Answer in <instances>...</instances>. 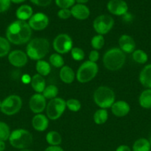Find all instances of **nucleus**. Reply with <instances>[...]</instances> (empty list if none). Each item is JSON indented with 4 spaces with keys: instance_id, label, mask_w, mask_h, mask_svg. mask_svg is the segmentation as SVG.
<instances>
[{
    "instance_id": "37998d69",
    "label": "nucleus",
    "mask_w": 151,
    "mask_h": 151,
    "mask_svg": "<svg viewBox=\"0 0 151 151\" xmlns=\"http://www.w3.org/2000/svg\"><path fill=\"white\" fill-rule=\"evenodd\" d=\"M115 151H131V149L130 148V147L127 145H120L119 147H117V149Z\"/></svg>"
},
{
    "instance_id": "8fccbe9b",
    "label": "nucleus",
    "mask_w": 151,
    "mask_h": 151,
    "mask_svg": "<svg viewBox=\"0 0 151 151\" xmlns=\"http://www.w3.org/2000/svg\"><path fill=\"white\" fill-rule=\"evenodd\" d=\"M1 100H0V109H1Z\"/></svg>"
},
{
    "instance_id": "f257e3e1",
    "label": "nucleus",
    "mask_w": 151,
    "mask_h": 151,
    "mask_svg": "<svg viewBox=\"0 0 151 151\" xmlns=\"http://www.w3.org/2000/svg\"><path fill=\"white\" fill-rule=\"evenodd\" d=\"M32 29L28 22L16 20L12 22L6 30V38L16 45L25 44L30 41Z\"/></svg>"
},
{
    "instance_id": "a878e982",
    "label": "nucleus",
    "mask_w": 151,
    "mask_h": 151,
    "mask_svg": "<svg viewBox=\"0 0 151 151\" xmlns=\"http://www.w3.org/2000/svg\"><path fill=\"white\" fill-rule=\"evenodd\" d=\"M46 141L50 146H59L62 143V137L57 131H50L46 135Z\"/></svg>"
},
{
    "instance_id": "b1692460",
    "label": "nucleus",
    "mask_w": 151,
    "mask_h": 151,
    "mask_svg": "<svg viewBox=\"0 0 151 151\" xmlns=\"http://www.w3.org/2000/svg\"><path fill=\"white\" fill-rule=\"evenodd\" d=\"M36 69L37 74L41 75V76H47L50 74L51 67L50 64L47 61L43 60H39L37 61L36 64Z\"/></svg>"
},
{
    "instance_id": "f03ea898",
    "label": "nucleus",
    "mask_w": 151,
    "mask_h": 151,
    "mask_svg": "<svg viewBox=\"0 0 151 151\" xmlns=\"http://www.w3.org/2000/svg\"><path fill=\"white\" fill-rule=\"evenodd\" d=\"M50 50V43L44 38H35L28 42L26 47V54L29 58L39 60L44 58Z\"/></svg>"
},
{
    "instance_id": "4be33fe9",
    "label": "nucleus",
    "mask_w": 151,
    "mask_h": 151,
    "mask_svg": "<svg viewBox=\"0 0 151 151\" xmlns=\"http://www.w3.org/2000/svg\"><path fill=\"white\" fill-rule=\"evenodd\" d=\"M33 15V14L32 7L28 4H23L20 6L16 12V16L18 20L25 21V22L29 20Z\"/></svg>"
},
{
    "instance_id": "f8f14e48",
    "label": "nucleus",
    "mask_w": 151,
    "mask_h": 151,
    "mask_svg": "<svg viewBox=\"0 0 151 151\" xmlns=\"http://www.w3.org/2000/svg\"><path fill=\"white\" fill-rule=\"evenodd\" d=\"M8 61L15 67H23L28 61V56L25 52L19 50H13L8 54Z\"/></svg>"
},
{
    "instance_id": "3c124183",
    "label": "nucleus",
    "mask_w": 151,
    "mask_h": 151,
    "mask_svg": "<svg viewBox=\"0 0 151 151\" xmlns=\"http://www.w3.org/2000/svg\"><path fill=\"white\" fill-rule=\"evenodd\" d=\"M150 145H151V137H150Z\"/></svg>"
},
{
    "instance_id": "39448f33",
    "label": "nucleus",
    "mask_w": 151,
    "mask_h": 151,
    "mask_svg": "<svg viewBox=\"0 0 151 151\" xmlns=\"http://www.w3.org/2000/svg\"><path fill=\"white\" fill-rule=\"evenodd\" d=\"M8 140L13 147L23 150L30 145L33 142V136L27 130L20 128L12 131Z\"/></svg>"
},
{
    "instance_id": "c03bdc74",
    "label": "nucleus",
    "mask_w": 151,
    "mask_h": 151,
    "mask_svg": "<svg viewBox=\"0 0 151 151\" xmlns=\"http://www.w3.org/2000/svg\"><path fill=\"white\" fill-rule=\"evenodd\" d=\"M22 81L24 83H25V84L29 83H30V81H31V78L30 77V75H24L22 78Z\"/></svg>"
},
{
    "instance_id": "49530a36",
    "label": "nucleus",
    "mask_w": 151,
    "mask_h": 151,
    "mask_svg": "<svg viewBox=\"0 0 151 151\" xmlns=\"http://www.w3.org/2000/svg\"><path fill=\"white\" fill-rule=\"evenodd\" d=\"M76 2L78 3V4H84L85 3H87L89 0H76Z\"/></svg>"
},
{
    "instance_id": "20e7f679",
    "label": "nucleus",
    "mask_w": 151,
    "mask_h": 151,
    "mask_svg": "<svg viewBox=\"0 0 151 151\" xmlns=\"http://www.w3.org/2000/svg\"><path fill=\"white\" fill-rule=\"evenodd\" d=\"M115 93L107 86H99L93 94L95 103L101 109H106L111 108L115 103Z\"/></svg>"
},
{
    "instance_id": "7c9ffc66",
    "label": "nucleus",
    "mask_w": 151,
    "mask_h": 151,
    "mask_svg": "<svg viewBox=\"0 0 151 151\" xmlns=\"http://www.w3.org/2000/svg\"><path fill=\"white\" fill-rule=\"evenodd\" d=\"M10 44L8 40L0 36V58L4 57L10 53Z\"/></svg>"
},
{
    "instance_id": "2f4dec72",
    "label": "nucleus",
    "mask_w": 151,
    "mask_h": 151,
    "mask_svg": "<svg viewBox=\"0 0 151 151\" xmlns=\"http://www.w3.org/2000/svg\"><path fill=\"white\" fill-rule=\"evenodd\" d=\"M92 47L95 50H101L102 47H104L105 44V38L102 35H96L92 38L91 41H90Z\"/></svg>"
},
{
    "instance_id": "6ab92c4d",
    "label": "nucleus",
    "mask_w": 151,
    "mask_h": 151,
    "mask_svg": "<svg viewBox=\"0 0 151 151\" xmlns=\"http://www.w3.org/2000/svg\"><path fill=\"white\" fill-rule=\"evenodd\" d=\"M30 84L33 89L38 94H41L46 87L45 80L43 76L38 74H36L31 78Z\"/></svg>"
},
{
    "instance_id": "9b49d317",
    "label": "nucleus",
    "mask_w": 151,
    "mask_h": 151,
    "mask_svg": "<svg viewBox=\"0 0 151 151\" xmlns=\"http://www.w3.org/2000/svg\"><path fill=\"white\" fill-rule=\"evenodd\" d=\"M28 24L32 29L41 31L45 29L49 24V19L43 13H36L31 16L28 21Z\"/></svg>"
},
{
    "instance_id": "dca6fc26",
    "label": "nucleus",
    "mask_w": 151,
    "mask_h": 151,
    "mask_svg": "<svg viewBox=\"0 0 151 151\" xmlns=\"http://www.w3.org/2000/svg\"><path fill=\"white\" fill-rule=\"evenodd\" d=\"M112 113L118 117H123L129 114L130 111V106L127 102L123 100H118L115 102L111 106Z\"/></svg>"
},
{
    "instance_id": "1a4fd4ad",
    "label": "nucleus",
    "mask_w": 151,
    "mask_h": 151,
    "mask_svg": "<svg viewBox=\"0 0 151 151\" xmlns=\"http://www.w3.org/2000/svg\"><path fill=\"white\" fill-rule=\"evenodd\" d=\"M114 25V20L109 15H101L97 16L93 21V27L99 35L108 33Z\"/></svg>"
},
{
    "instance_id": "4468645a",
    "label": "nucleus",
    "mask_w": 151,
    "mask_h": 151,
    "mask_svg": "<svg viewBox=\"0 0 151 151\" xmlns=\"http://www.w3.org/2000/svg\"><path fill=\"white\" fill-rule=\"evenodd\" d=\"M107 7L108 11L115 16H123L128 11V5L124 0H110Z\"/></svg>"
},
{
    "instance_id": "5701e85b",
    "label": "nucleus",
    "mask_w": 151,
    "mask_h": 151,
    "mask_svg": "<svg viewBox=\"0 0 151 151\" xmlns=\"http://www.w3.org/2000/svg\"><path fill=\"white\" fill-rule=\"evenodd\" d=\"M139 103L141 107L144 109H151V88H147L142 91L139 96Z\"/></svg>"
},
{
    "instance_id": "09e8293b",
    "label": "nucleus",
    "mask_w": 151,
    "mask_h": 151,
    "mask_svg": "<svg viewBox=\"0 0 151 151\" xmlns=\"http://www.w3.org/2000/svg\"><path fill=\"white\" fill-rule=\"evenodd\" d=\"M19 151H31L30 150H28V149H23V150H21Z\"/></svg>"
},
{
    "instance_id": "a19ab883",
    "label": "nucleus",
    "mask_w": 151,
    "mask_h": 151,
    "mask_svg": "<svg viewBox=\"0 0 151 151\" xmlns=\"http://www.w3.org/2000/svg\"><path fill=\"white\" fill-rule=\"evenodd\" d=\"M44 151H64V150L59 146H50L47 147Z\"/></svg>"
},
{
    "instance_id": "58836bf2",
    "label": "nucleus",
    "mask_w": 151,
    "mask_h": 151,
    "mask_svg": "<svg viewBox=\"0 0 151 151\" xmlns=\"http://www.w3.org/2000/svg\"><path fill=\"white\" fill-rule=\"evenodd\" d=\"M33 4H36L40 7H47L50 5V3L52 2V0H30Z\"/></svg>"
},
{
    "instance_id": "79ce46f5",
    "label": "nucleus",
    "mask_w": 151,
    "mask_h": 151,
    "mask_svg": "<svg viewBox=\"0 0 151 151\" xmlns=\"http://www.w3.org/2000/svg\"><path fill=\"white\" fill-rule=\"evenodd\" d=\"M122 19H123V20L125 21V22H130L132 21V19H133V16H132L131 13H130L127 12V13H126L125 14L123 15Z\"/></svg>"
},
{
    "instance_id": "473e14b6",
    "label": "nucleus",
    "mask_w": 151,
    "mask_h": 151,
    "mask_svg": "<svg viewBox=\"0 0 151 151\" xmlns=\"http://www.w3.org/2000/svg\"><path fill=\"white\" fill-rule=\"evenodd\" d=\"M10 134L11 132L7 124L0 121V140L4 142L9 139Z\"/></svg>"
},
{
    "instance_id": "cd10ccee",
    "label": "nucleus",
    "mask_w": 151,
    "mask_h": 151,
    "mask_svg": "<svg viewBox=\"0 0 151 151\" xmlns=\"http://www.w3.org/2000/svg\"><path fill=\"white\" fill-rule=\"evenodd\" d=\"M133 60L138 63L144 64L148 60V55L144 50H136L132 53Z\"/></svg>"
},
{
    "instance_id": "c9c22d12",
    "label": "nucleus",
    "mask_w": 151,
    "mask_h": 151,
    "mask_svg": "<svg viewBox=\"0 0 151 151\" xmlns=\"http://www.w3.org/2000/svg\"><path fill=\"white\" fill-rule=\"evenodd\" d=\"M76 0H55L56 4L61 9H69L75 4Z\"/></svg>"
},
{
    "instance_id": "c85d7f7f",
    "label": "nucleus",
    "mask_w": 151,
    "mask_h": 151,
    "mask_svg": "<svg viewBox=\"0 0 151 151\" xmlns=\"http://www.w3.org/2000/svg\"><path fill=\"white\" fill-rule=\"evenodd\" d=\"M58 93H59V89L57 86L55 85H49L45 87L43 92L41 93L42 95L45 97V99H54L57 97Z\"/></svg>"
},
{
    "instance_id": "393cba45",
    "label": "nucleus",
    "mask_w": 151,
    "mask_h": 151,
    "mask_svg": "<svg viewBox=\"0 0 151 151\" xmlns=\"http://www.w3.org/2000/svg\"><path fill=\"white\" fill-rule=\"evenodd\" d=\"M150 141L144 138L137 139L133 145V151H150Z\"/></svg>"
},
{
    "instance_id": "9d476101",
    "label": "nucleus",
    "mask_w": 151,
    "mask_h": 151,
    "mask_svg": "<svg viewBox=\"0 0 151 151\" xmlns=\"http://www.w3.org/2000/svg\"><path fill=\"white\" fill-rule=\"evenodd\" d=\"M73 40L68 34L62 33L54 38L53 47L55 51L59 54H66L73 48Z\"/></svg>"
},
{
    "instance_id": "0eeeda50",
    "label": "nucleus",
    "mask_w": 151,
    "mask_h": 151,
    "mask_svg": "<svg viewBox=\"0 0 151 151\" xmlns=\"http://www.w3.org/2000/svg\"><path fill=\"white\" fill-rule=\"evenodd\" d=\"M22 106V100L16 94H11L6 97L1 102V113L7 116H12L17 114L21 110Z\"/></svg>"
},
{
    "instance_id": "c756f323",
    "label": "nucleus",
    "mask_w": 151,
    "mask_h": 151,
    "mask_svg": "<svg viewBox=\"0 0 151 151\" xmlns=\"http://www.w3.org/2000/svg\"><path fill=\"white\" fill-rule=\"evenodd\" d=\"M50 64L56 68H62L65 64V60L63 58L59 53H53L50 56Z\"/></svg>"
},
{
    "instance_id": "ea45409f",
    "label": "nucleus",
    "mask_w": 151,
    "mask_h": 151,
    "mask_svg": "<svg viewBox=\"0 0 151 151\" xmlns=\"http://www.w3.org/2000/svg\"><path fill=\"white\" fill-rule=\"evenodd\" d=\"M99 58V53L97 50H92L89 54V60L93 63H96Z\"/></svg>"
},
{
    "instance_id": "a211bd4d",
    "label": "nucleus",
    "mask_w": 151,
    "mask_h": 151,
    "mask_svg": "<svg viewBox=\"0 0 151 151\" xmlns=\"http://www.w3.org/2000/svg\"><path fill=\"white\" fill-rule=\"evenodd\" d=\"M49 125V120L45 115L38 114H36L32 119V126L36 131L42 132L47 128Z\"/></svg>"
},
{
    "instance_id": "4c0bfd02",
    "label": "nucleus",
    "mask_w": 151,
    "mask_h": 151,
    "mask_svg": "<svg viewBox=\"0 0 151 151\" xmlns=\"http://www.w3.org/2000/svg\"><path fill=\"white\" fill-rule=\"evenodd\" d=\"M10 6V0H0V13L7 11Z\"/></svg>"
},
{
    "instance_id": "7ed1b4c3",
    "label": "nucleus",
    "mask_w": 151,
    "mask_h": 151,
    "mask_svg": "<svg viewBox=\"0 0 151 151\" xmlns=\"http://www.w3.org/2000/svg\"><path fill=\"white\" fill-rule=\"evenodd\" d=\"M126 60L125 53L119 48H112L107 50L103 56L105 67L110 71H117L123 67Z\"/></svg>"
},
{
    "instance_id": "bb28decb",
    "label": "nucleus",
    "mask_w": 151,
    "mask_h": 151,
    "mask_svg": "<svg viewBox=\"0 0 151 151\" xmlns=\"http://www.w3.org/2000/svg\"><path fill=\"white\" fill-rule=\"evenodd\" d=\"M108 119V112L106 109H101L96 111L93 115V120L96 125H103Z\"/></svg>"
},
{
    "instance_id": "f704fd0d",
    "label": "nucleus",
    "mask_w": 151,
    "mask_h": 151,
    "mask_svg": "<svg viewBox=\"0 0 151 151\" xmlns=\"http://www.w3.org/2000/svg\"><path fill=\"white\" fill-rule=\"evenodd\" d=\"M70 53L73 59L74 60H76V61H81L84 58V56H85L83 50L77 47H73L72 50H70Z\"/></svg>"
},
{
    "instance_id": "aec40b11",
    "label": "nucleus",
    "mask_w": 151,
    "mask_h": 151,
    "mask_svg": "<svg viewBox=\"0 0 151 151\" xmlns=\"http://www.w3.org/2000/svg\"><path fill=\"white\" fill-rule=\"evenodd\" d=\"M59 77L62 81L65 83L70 84L74 81L76 75L72 68L68 66H64L59 72Z\"/></svg>"
},
{
    "instance_id": "ddd939ff",
    "label": "nucleus",
    "mask_w": 151,
    "mask_h": 151,
    "mask_svg": "<svg viewBox=\"0 0 151 151\" xmlns=\"http://www.w3.org/2000/svg\"><path fill=\"white\" fill-rule=\"evenodd\" d=\"M29 106L30 110L34 114H41L46 109V99L42 94H33L30 97L29 101Z\"/></svg>"
},
{
    "instance_id": "e433bc0d",
    "label": "nucleus",
    "mask_w": 151,
    "mask_h": 151,
    "mask_svg": "<svg viewBox=\"0 0 151 151\" xmlns=\"http://www.w3.org/2000/svg\"><path fill=\"white\" fill-rule=\"evenodd\" d=\"M57 15L59 18L62 19H68L72 16L70 9H60L58 12Z\"/></svg>"
},
{
    "instance_id": "2eb2a0df",
    "label": "nucleus",
    "mask_w": 151,
    "mask_h": 151,
    "mask_svg": "<svg viewBox=\"0 0 151 151\" xmlns=\"http://www.w3.org/2000/svg\"><path fill=\"white\" fill-rule=\"evenodd\" d=\"M118 45L124 53H133L136 50V42L130 35H121L118 39Z\"/></svg>"
},
{
    "instance_id": "423d86ee",
    "label": "nucleus",
    "mask_w": 151,
    "mask_h": 151,
    "mask_svg": "<svg viewBox=\"0 0 151 151\" xmlns=\"http://www.w3.org/2000/svg\"><path fill=\"white\" fill-rule=\"evenodd\" d=\"M99 72V67L96 63L87 60L78 68L76 73V79L81 83H86L91 81Z\"/></svg>"
},
{
    "instance_id": "a18cd8bd",
    "label": "nucleus",
    "mask_w": 151,
    "mask_h": 151,
    "mask_svg": "<svg viewBox=\"0 0 151 151\" xmlns=\"http://www.w3.org/2000/svg\"><path fill=\"white\" fill-rule=\"evenodd\" d=\"M5 142L4 141H1L0 140V151H4L5 150Z\"/></svg>"
},
{
    "instance_id": "72a5a7b5",
    "label": "nucleus",
    "mask_w": 151,
    "mask_h": 151,
    "mask_svg": "<svg viewBox=\"0 0 151 151\" xmlns=\"http://www.w3.org/2000/svg\"><path fill=\"white\" fill-rule=\"evenodd\" d=\"M66 106L69 110L73 112H77L81 109V104L79 100L71 98L66 101Z\"/></svg>"
},
{
    "instance_id": "412c9836",
    "label": "nucleus",
    "mask_w": 151,
    "mask_h": 151,
    "mask_svg": "<svg viewBox=\"0 0 151 151\" xmlns=\"http://www.w3.org/2000/svg\"><path fill=\"white\" fill-rule=\"evenodd\" d=\"M139 81L142 86L151 88V64L145 66L139 75Z\"/></svg>"
},
{
    "instance_id": "de8ad7c7",
    "label": "nucleus",
    "mask_w": 151,
    "mask_h": 151,
    "mask_svg": "<svg viewBox=\"0 0 151 151\" xmlns=\"http://www.w3.org/2000/svg\"><path fill=\"white\" fill-rule=\"evenodd\" d=\"M25 0H10V1L15 3V4H20V3L24 2Z\"/></svg>"
},
{
    "instance_id": "6e6552de",
    "label": "nucleus",
    "mask_w": 151,
    "mask_h": 151,
    "mask_svg": "<svg viewBox=\"0 0 151 151\" xmlns=\"http://www.w3.org/2000/svg\"><path fill=\"white\" fill-rule=\"evenodd\" d=\"M66 108V101L65 100L60 97L52 99L46 106L47 118L52 120H56L62 116Z\"/></svg>"
},
{
    "instance_id": "f3484780",
    "label": "nucleus",
    "mask_w": 151,
    "mask_h": 151,
    "mask_svg": "<svg viewBox=\"0 0 151 151\" xmlns=\"http://www.w3.org/2000/svg\"><path fill=\"white\" fill-rule=\"evenodd\" d=\"M71 15L78 20H85L90 16V10L84 4H76L70 9Z\"/></svg>"
}]
</instances>
